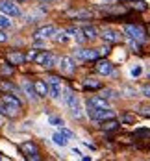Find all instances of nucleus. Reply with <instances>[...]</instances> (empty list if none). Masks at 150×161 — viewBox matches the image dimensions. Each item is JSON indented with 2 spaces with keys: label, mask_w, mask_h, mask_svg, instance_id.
<instances>
[{
  "label": "nucleus",
  "mask_w": 150,
  "mask_h": 161,
  "mask_svg": "<svg viewBox=\"0 0 150 161\" xmlns=\"http://www.w3.org/2000/svg\"><path fill=\"white\" fill-rule=\"evenodd\" d=\"M20 109V97L11 95V93H4L2 97V106H0V113L8 115V117H15Z\"/></svg>",
  "instance_id": "f257e3e1"
},
{
  "label": "nucleus",
  "mask_w": 150,
  "mask_h": 161,
  "mask_svg": "<svg viewBox=\"0 0 150 161\" xmlns=\"http://www.w3.org/2000/svg\"><path fill=\"white\" fill-rule=\"evenodd\" d=\"M87 115H89L91 120H97V122H102L106 119H113L115 117L113 109H109V108H97L89 100H87Z\"/></svg>",
  "instance_id": "f03ea898"
},
{
  "label": "nucleus",
  "mask_w": 150,
  "mask_h": 161,
  "mask_svg": "<svg viewBox=\"0 0 150 161\" xmlns=\"http://www.w3.org/2000/svg\"><path fill=\"white\" fill-rule=\"evenodd\" d=\"M122 32L124 35L128 37V39H135V41H139V43H143L145 41V28L143 26H139V24H124L122 26Z\"/></svg>",
  "instance_id": "7ed1b4c3"
},
{
  "label": "nucleus",
  "mask_w": 150,
  "mask_h": 161,
  "mask_svg": "<svg viewBox=\"0 0 150 161\" xmlns=\"http://www.w3.org/2000/svg\"><path fill=\"white\" fill-rule=\"evenodd\" d=\"M47 83H48V95L54 100H59L61 95H63V87H61V80L58 76H48L47 78Z\"/></svg>",
  "instance_id": "20e7f679"
},
{
  "label": "nucleus",
  "mask_w": 150,
  "mask_h": 161,
  "mask_svg": "<svg viewBox=\"0 0 150 161\" xmlns=\"http://www.w3.org/2000/svg\"><path fill=\"white\" fill-rule=\"evenodd\" d=\"M0 13H4L8 17H19L20 9H19L15 0H0Z\"/></svg>",
  "instance_id": "39448f33"
},
{
  "label": "nucleus",
  "mask_w": 150,
  "mask_h": 161,
  "mask_svg": "<svg viewBox=\"0 0 150 161\" xmlns=\"http://www.w3.org/2000/svg\"><path fill=\"white\" fill-rule=\"evenodd\" d=\"M56 26L52 24H45V26H39L33 30V39H48V37H54L56 35Z\"/></svg>",
  "instance_id": "423d86ee"
},
{
  "label": "nucleus",
  "mask_w": 150,
  "mask_h": 161,
  "mask_svg": "<svg viewBox=\"0 0 150 161\" xmlns=\"http://www.w3.org/2000/svg\"><path fill=\"white\" fill-rule=\"evenodd\" d=\"M74 56L80 61H91V59H97L100 54H98V50H95V48H82V50H76Z\"/></svg>",
  "instance_id": "0eeeda50"
},
{
  "label": "nucleus",
  "mask_w": 150,
  "mask_h": 161,
  "mask_svg": "<svg viewBox=\"0 0 150 161\" xmlns=\"http://www.w3.org/2000/svg\"><path fill=\"white\" fill-rule=\"evenodd\" d=\"M59 69H61L65 74H72V72L76 70V63H74V59H72V58L65 56V58H61V59H59Z\"/></svg>",
  "instance_id": "6e6552de"
},
{
  "label": "nucleus",
  "mask_w": 150,
  "mask_h": 161,
  "mask_svg": "<svg viewBox=\"0 0 150 161\" xmlns=\"http://www.w3.org/2000/svg\"><path fill=\"white\" fill-rule=\"evenodd\" d=\"M97 72L102 74V76H109L113 72V65L108 59H100V61H97Z\"/></svg>",
  "instance_id": "1a4fd4ad"
},
{
  "label": "nucleus",
  "mask_w": 150,
  "mask_h": 161,
  "mask_svg": "<svg viewBox=\"0 0 150 161\" xmlns=\"http://www.w3.org/2000/svg\"><path fill=\"white\" fill-rule=\"evenodd\" d=\"M100 128L104 130V131H117V130L120 128V124H119V120L113 117V119H106V120H102Z\"/></svg>",
  "instance_id": "9d476101"
},
{
  "label": "nucleus",
  "mask_w": 150,
  "mask_h": 161,
  "mask_svg": "<svg viewBox=\"0 0 150 161\" xmlns=\"http://www.w3.org/2000/svg\"><path fill=\"white\" fill-rule=\"evenodd\" d=\"M0 91L2 93H11V95H17V97H20V89L17 87V85H13L11 81H0Z\"/></svg>",
  "instance_id": "9b49d317"
},
{
  "label": "nucleus",
  "mask_w": 150,
  "mask_h": 161,
  "mask_svg": "<svg viewBox=\"0 0 150 161\" xmlns=\"http://www.w3.org/2000/svg\"><path fill=\"white\" fill-rule=\"evenodd\" d=\"M106 43H119L120 41V35L115 32V30H111V28H108V30H104L102 35H100Z\"/></svg>",
  "instance_id": "f8f14e48"
},
{
  "label": "nucleus",
  "mask_w": 150,
  "mask_h": 161,
  "mask_svg": "<svg viewBox=\"0 0 150 161\" xmlns=\"http://www.w3.org/2000/svg\"><path fill=\"white\" fill-rule=\"evenodd\" d=\"M63 102H65V106L70 109L72 106H76L78 104V98H76V95L72 93V91H69V89H63Z\"/></svg>",
  "instance_id": "ddd939ff"
},
{
  "label": "nucleus",
  "mask_w": 150,
  "mask_h": 161,
  "mask_svg": "<svg viewBox=\"0 0 150 161\" xmlns=\"http://www.w3.org/2000/svg\"><path fill=\"white\" fill-rule=\"evenodd\" d=\"M33 85H35V91H37L39 98H43V97H47V95H48V83H47V81L37 80V81H33Z\"/></svg>",
  "instance_id": "4468645a"
},
{
  "label": "nucleus",
  "mask_w": 150,
  "mask_h": 161,
  "mask_svg": "<svg viewBox=\"0 0 150 161\" xmlns=\"http://www.w3.org/2000/svg\"><path fill=\"white\" fill-rule=\"evenodd\" d=\"M22 89H24L26 97L30 98V100H37V98H39V95H37V91H35V85H33V83H30V81H24Z\"/></svg>",
  "instance_id": "2eb2a0df"
},
{
  "label": "nucleus",
  "mask_w": 150,
  "mask_h": 161,
  "mask_svg": "<svg viewBox=\"0 0 150 161\" xmlns=\"http://www.w3.org/2000/svg\"><path fill=\"white\" fill-rule=\"evenodd\" d=\"M8 61L13 63V65H20V63L26 61V56L20 54V52H9V54H8Z\"/></svg>",
  "instance_id": "dca6fc26"
},
{
  "label": "nucleus",
  "mask_w": 150,
  "mask_h": 161,
  "mask_svg": "<svg viewBox=\"0 0 150 161\" xmlns=\"http://www.w3.org/2000/svg\"><path fill=\"white\" fill-rule=\"evenodd\" d=\"M20 152L28 158V156H32V154H37V146H35V143L26 141V143H22V145H20Z\"/></svg>",
  "instance_id": "f3484780"
},
{
  "label": "nucleus",
  "mask_w": 150,
  "mask_h": 161,
  "mask_svg": "<svg viewBox=\"0 0 150 161\" xmlns=\"http://www.w3.org/2000/svg\"><path fill=\"white\" fill-rule=\"evenodd\" d=\"M50 56H52V52H50V50H41V52H37V54H35L33 61H35L37 65H45L47 61H48Z\"/></svg>",
  "instance_id": "a211bd4d"
},
{
  "label": "nucleus",
  "mask_w": 150,
  "mask_h": 161,
  "mask_svg": "<svg viewBox=\"0 0 150 161\" xmlns=\"http://www.w3.org/2000/svg\"><path fill=\"white\" fill-rule=\"evenodd\" d=\"M80 30L83 32V35H85L89 41H93V39H97V37H98V30H97L95 26H89V24H87V26H82Z\"/></svg>",
  "instance_id": "6ab92c4d"
},
{
  "label": "nucleus",
  "mask_w": 150,
  "mask_h": 161,
  "mask_svg": "<svg viewBox=\"0 0 150 161\" xmlns=\"http://www.w3.org/2000/svg\"><path fill=\"white\" fill-rule=\"evenodd\" d=\"M52 143L58 146H67L69 145V139H67L63 133H59V131H56L54 135H52Z\"/></svg>",
  "instance_id": "aec40b11"
},
{
  "label": "nucleus",
  "mask_w": 150,
  "mask_h": 161,
  "mask_svg": "<svg viewBox=\"0 0 150 161\" xmlns=\"http://www.w3.org/2000/svg\"><path fill=\"white\" fill-rule=\"evenodd\" d=\"M13 26V20H11V17L4 15V13H0V28L2 30H9Z\"/></svg>",
  "instance_id": "412c9836"
},
{
  "label": "nucleus",
  "mask_w": 150,
  "mask_h": 161,
  "mask_svg": "<svg viewBox=\"0 0 150 161\" xmlns=\"http://www.w3.org/2000/svg\"><path fill=\"white\" fill-rule=\"evenodd\" d=\"M89 102H91L93 106H97V108H109V104H108V98H104V97L89 98Z\"/></svg>",
  "instance_id": "4be33fe9"
},
{
  "label": "nucleus",
  "mask_w": 150,
  "mask_h": 161,
  "mask_svg": "<svg viewBox=\"0 0 150 161\" xmlns=\"http://www.w3.org/2000/svg\"><path fill=\"white\" fill-rule=\"evenodd\" d=\"M54 39H56L59 45H67V43L70 41V37H69V33H67V32H56Z\"/></svg>",
  "instance_id": "5701e85b"
},
{
  "label": "nucleus",
  "mask_w": 150,
  "mask_h": 161,
  "mask_svg": "<svg viewBox=\"0 0 150 161\" xmlns=\"http://www.w3.org/2000/svg\"><path fill=\"white\" fill-rule=\"evenodd\" d=\"M83 87L85 89H100V81L95 80V78H87L83 81Z\"/></svg>",
  "instance_id": "b1692460"
},
{
  "label": "nucleus",
  "mask_w": 150,
  "mask_h": 161,
  "mask_svg": "<svg viewBox=\"0 0 150 161\" xmlns=\"http://www.w3.org/2000/svg\"><path fill=\"white\" fill-rule=\"evenodd\" d=\"M70 115H72L74 119H82V117H83V111H82V106H80V102H78L76 106H72V108H70Z\"/></svg>",
  "instance_id": "393cba45"
},
{
  "label": "nucleus",
  "mask_w": 150,
  "mask_h": 161,
  "mask_svg": "<svg viewBox=\"0 0 150 161\" xmlns=\"http://www.w3.org/2000/svg\"><path fill=\"white\" fill-rule=\"evenodd\" d=\"M70 17H76V19H89L91 13L89 11H72V13H69Z\"/></svg>",
  "instance_id": "a878e982"
},
{
  "label": "nucleus",
  "mask_w": 150,
  "mask_h": 161,
  "mask_svg": "<svg viewBox=\"0 0 150 161\" xmlns=\"http://www.w3.org/2000/svg\"><path fill=\"white\" fill-rule=\"evenodd\" d=\"M56 63H59V59H58V58H56V56L52 54V56L48 58V61L43 65V67H47V69H52V67H56Z\"/></svg>",
  "instance_id": "bb28decb"
},
{
  "label": "nucleus",
  "mask_w": 150,
  "mask_h": 161,
  "mask_svg": "<svg viewBox=\"0 0 150 161\" xmlns=\"http://www.w3.org/2000/svg\"><path fill=\"white\" fill-rule=\"evenodd\" d=\"M48 124L50 126H58V128H59V126H63V120L58 119V117H48Z\"/></svg>",
  "instance_id": "cd10ccee"
},
{
  "label": "nucleus",
  "mask_w": 150,
  "mask_h": 161,
  "mask_svg": "<svg viewBox=\"0 0 150 161\" xmlns=\"http://www.w3.org/2000/svg\"><path fill=\"white\" fill-rule=\"evenodd\" d=\"M100 97H104V98H108V100H109V98H115V97H117V93L113 91V89H104Z\"/></svg>",
  "instance_id": "c85d7f7f"
},
{
  "label": "nucleus",
  "mask_w": 150,
  "mask_h": 161,
  "mask_svg": "<svg viewBox=\"0 0 150 161\" xmlns=\"http://www.w3.org/2000/svg\"><path fill=\"white\" fill-rule=\"evenodd\" d=\"M74 39H76V43H80V45H82V43H85V41H87V37L83 35V32H82V30H78V32L74 33Z\"/></svg>",
  "instance_id": "c756f323"
},
{
  "label": "nucleus",
  "mask_w": 150,
  "mask_h": 161,
  "mask_svg": "<svg viewBox=\"0 0 150 161\" xmlns=\"http://www.w3.org/2000/svg\"><path fill=\"white\" fill-rule=\"evenodd\" d=\"M58 131H59V133H63V135H65L67 139H74V133H72L70 130L63 128V126H59V130H58Z\"/></svg>",
  "instance_id": "7c9ffc66"
},
{
  "label": "nucleus",
  "mask_w": 150,
  "mask_h": 161,
  "mask_svg": "<svg viewBox=\"0 0 150 161\" xmlns=\"http://www.w3.org/2000/svg\"><path fill=\"white\" fill-rule=\"evenodd\" d=\"M141 74H143V67H141V65L132 67V76H133V78H137V76H141Z\"/></svg>",
  "instance_id": "2f4dec72"
},
{
  "label": "nucleus",
  "mask_w": 150,
  "mask_h": 161,
  "mask_svg": "<svg viewBox=\"0 0 150 161\" xmlns=\"http://www.w3.org/2000/svg\"><path fill=\"white\" fill-rule=\"evenodd\" d=\"M135 9H139V11H145L147 9V2H143V0H139V2H135V6H133Z\"/></svg>",
  "instance_id": "473e14b6"
},
{
  "label": "nucleus",
  "mask_w": 150,
  "mask_h": 161,
  "mask_svg": "<svg viewBox=\"0 0 150 161\" xmlns=\"http://www.w3.org/2000/svg\"><path fill=\"white\" fill-rule=\"evenodd\" d=\"M122 91H124V93H126V97H135V95H137V91H135V89H133V87H124V89H122Z\"/></svg>",
  "instance_id": "72a5a7b5"
},
{
  "label": "nucleus",
  "mask_w": 150,
  "mask_h": 161,
  "mask_svg": "<svg viewBox=\"0 0 150 161\" xmlns=\"http://www.w3.org/2000/svg\"><path fill=\"white\" fill-rule=\"evenodd\" d=\"M8 39H9V35L6 33V30H2V28H0V43H6Z\"/></svg>",
  "instance_id": "f704fd0d"
},
{
  "label": "nucleus",
  "mask_w": 150,
  "mask_h": 161,
  "mask_svg": "<svg viewBox=\"0 0 150 161\" xmlns=\"http://www.w3.org/2000/svg\"><path fill=\"white\" fill-rule=\"evenodd\" d=\"M141 93L147 98H150V85H143V87H141Z\"/></svg>",
  "instance_id": "c9c22d12"
},
{
  "label": "nucleus",
  "mask_w": 150,
  "mask_h": 161,
  "mask_svg": "<svg viewBox=\"0 0 150 161\" xmlns=\"http://www.w3.org/2000/svg\"><path fill=\"white\" fill-rule=\"evenodd\" d=\"M135 135H150V130H137Z\"/></svg>",
  "instance_id": "e433bc0d"
},
{
  "label": "nucleus",
  "mask_w": 150,
  "mask_h": 161,
  "mask_svg": "<svg viewBox=\"0 0 150 161\" xmlns=\"http://www.w3.org/2000/svg\"><path fill=\"white\" fill-rule=\"evenodd\" d=\"M139 113H143V115H148V117H150V108H139Z\"/></svg>",
  "instance_id": "4c0bfd02"
},
{
  "label": "nucleus",
  "mask_w": 150,
  "mask_h": 161,
  "mask_svg": "<svg viewBox=\"0 0 150 161\" xmlns=\"http://www.w3.org/2000/svg\"><path fill=\"white\" fill-rule=\"evenodd\" d=\"M2 72H4V74H11V67L4 65V67H2Z\"/></svg>",
  "instance_id": "58836bf2"
},
{
  "label": "nucleus",
  "mask_w": 150,
  "mask_h": 161,
  "mask_svg": "<svg viewBox=\"0 0 150 161\" xmlns=\"http://www.w3.org/2000/svg\"><path fill=\"white\" fill-rule=\"evenodd\" d=\"M124 122H133V117L132 115H124V119H122Z\"/></svg>",
  "instance_id": "ea45409f"
},
{
  "label": "nucleus",
  "mask_w": 150,
  "mask_h": 161,
  "mask_svg": "<svg viewBox=\"0 0 150 161\" xmlns=\"http://www.w3.org/2000/svg\"><path fill=\"white\" fill-rule=\"evenodd\" d=\"M35 54H37V50H32V52L28 54V59H33V58H35Z\"/></svg>",
  "instance_id": "a19ab883"
},
{
  "label": "nucleus",
  "mask_w": 150,
  "mask_h": 161,
  "mask_svg": "<svg viewBox=\"0 0 150 161\" xmlns=\"http://www.w3.org/2000/svg\"><path fill=\"white\" fill-rule=\"evenodd\" d=\"M41 2H48L50 4V2H58V0H41Z\"/></svg>",
  "instance_id": "79ce46f5"
},
{
  "label": "nucleus",
  "mask_w": 150,
  "mask_h": 161,
  "mask_svg": "<svg viewBox=\"0 0 150 161\" xmlns=\"http://www.w3.org/2000/svg\"><path fill=\"white\" fill-rule=\"evenodd\" d=\"M147 32H148V35H150V24H148V26H147Z\"/></svg>",
  "instance_id": "37998d69"
},
{
  "label": "nucleus",
  "mask_w": 150,
  "mask_h": 161,
  "mask_svg": "<svg viewBox=\"0 0 150 161\" xmlns=\"http://www.w3.org/2000/svg\"><path fill=\"white\" fill-rule=\"evenodd\" d=\"M15 2H26V0H15Z\"/></svg>",
  "instance_id": "c03bdc74"
},
{
  "label": "nucleus",
  "mask_w": 150,
  "mask_h": 161,
  "mask_svg": "<svg viewBox=\"0 0 150 161\" xmlns=\"http://www.w3.org/2000/svg\"><path fill=\"white\" fill-rule=\"evenodd\" d=\"M106 2H113V0H106Z\"/></svg>",
  "instance_id": "a18cd8bd"
}]
</instances>
